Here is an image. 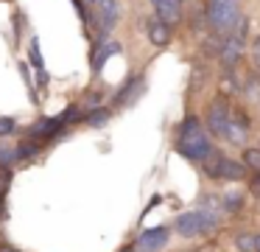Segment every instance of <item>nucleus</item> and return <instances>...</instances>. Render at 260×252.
Listing matches in <instances>:
<instances>
[{
    "instance_id": "9",
    "label": "nucleus",
    "mask_w": 260,
    "mask_h": 252,
    "mask_svg": "<svg viewBox=\"0 0 260 252\" xmlns=\"http://www.w3.org/2000/svg\"><path fill=\"white\" fill-rule=\"evenodd\" d=\"M143 90H146V78H143V76L129 78V81L123 84V90H118V95H115V106H129V104H135V101L143 95Z\"/></svg>"
},
{
    "instance_id": "15",
    "label": "nucleus",
    "mask_w": 260,
    "mask_h": 252,
    "mask_svg": "<svg viewBox=\"0 0 260 252\" xmlns=\"http://www.w3.org/2000/svg\"><path fill=\"white\" fill-rule=\"evenodd\" d=\"M221 205H224V210H241L243 193H241V190H226V193L221 196Z\"/></svg>"
},
{
    "instance_id": "23",
    "label": "nucleus",
    "mask_w": 260,
    "mask_h": 252,
    "mask_svg": "<svg viewBox=\"0 0 260 252\" xmlns=\"http://www.w3.org/2000/svg\"><path fill=\"white\" fill-rule=\"evenodd\" d=\"M120 252H132V246H123V249H120Z\"/></svg>"
},
{
    "instance_id": "11",
    "label": "nucleus",
    "mask_w": 260,
    "mask_h": 252,
    "mask_svg": "<svg viewBox=\"0 0 260 252\" xmlns=\"http://www.w3.org/2000/svg\"><path fill=\"white\" fill-rule=\"evenodd\" d=\"M249 134V121L243 112H232V121H230V129H226V140H232V143L241 146L243 140H246Z\"/></svg>"
},
{
    "instance_id": "2",
    "label": "nucleus",
    "mask_w": 260,
    "mask_h": 252,
    "mask_svg": "<svg viewBox=\"0 0 260 252\" xmlns=\"http://www.w3.org/2000/svg\"><path fill=\"white\" fill-rule=\"evenodd\" d=\"M204 174L213 179H243L246 177V162H235L230 160V157L218 154V151H213V154L207 157V162H204Z\"/></svg>"
},
{
    "instance_id": "19",
    "label": "nucleus",
    "mask_w": 260,
    "mask_h": 252,
    "mask_svg": "<svg viewBox=\"0 0 260 252\" xmlns=\"http://www.w3.org/2000/svg\"><path fill=\"white\" fill-rule=\"evenodd\" d=\"M31 65L37 70H42V50H40V39L37 37H31Z\"/></svg>"
},
{
    "instance_id": "22",
    "label": "nucleus",
    "mask_w": 260,
    "mask_h": 252,
    "mask_svg": "<svg viewBox=\"0 0 260 252\" xmlns=\"http://www.w3.org/2000/svg\"><path fill=\"white\" fill-rule=\"evenodd\" d=\"M0 252H17V249H9V246H3V249H0Z\"/></svg>"
},
{
    "instance_id": "16",
    "label": "nucleus",
    "mask_w": 260,
    "mask_h": 252,
    "mask_svg": "<svg viewBox=\"0 0 260 252\" xmlns=\"http://www.w3.org/2000/svg\"><path fill=\"white\" fill-rule=\"evenodd\" d=\"M235 244L241 252H260V235H241Z\"/></svg>"
},
{
    "instance_id": "12",
    "label": "nucleus",
    "mask_w": 260,
    "mask_h": 252,
    "mask_svg": "<svg viewBox=\"0 0 260 252\" xmlns=\"http://www.w3.org/2000/svg\"><path fill=\"white\" fill-rule=\"evenodd\" d=\"M154 9H157V17L165 22H176L182 14V0H151Z\"/></svg>"
},
{
    "instance_id": "8",
    "label": "nucleus",
    "mask_w": 260,
    "mask_h": 252,
    "mask_svg": "<svg viewBox=\"0 0 260 252\" xmlns=\"http://www.w3.org/2000/svg\"><path fill=\"white\" fill-rule=\"evenodd\" d=\"M176 230H179V235H185V238L204 235V218H202V213H199V210L182 213V216L176 218Z\"/></svg>"
},
{
    "instance_id": "14",
    "label": "nucleus",
    "mask_w": 260,
    "mask_h": 252,
    "mask_svg": "<svg viewBox=\"0 0 260 252\" xmlns=\"http://www.w3.org/2000/svg\"><path fill=\"white\" fill-rule=\"evenodd\" d=\"M148 37H151V42L154 45H168L171 42V22H165V20H154L151 25H148Z\"/></svg>"
},
{
    "instance_id": "17",
    "label": "nucleus",
    "mask_w": 260,
    "mask_h": 252,
    "mask_svg": "<svg viewBox=\"0 0 260 252\" xmlns=\"http://www.w3.org/2000/svg\"><path fill=\"white\" fill-rule=\"evenodd\" d=\"M37 151H40V143H37V137H34V140H25V143L17 146V157H20V160H25V157H34Z\"/></svg>"
},
{
    "instance_id": "4",
    "label": "nucleus",
    "mask_w": 260,
    "mask_h": 252,
    "mask_svg": "<svg viewBox=\"0 0 260 252\" xmlns=\"http://www.w3.org/2000/svg\"><path fill=\"white\" fill-rule=\"evenodd\" d=\"M230 121H232V109L226 106V101L224 98L213 101L210 109H207V129H210V134H215V137H226Z\"/></svg>"
},
{
    "instance_id": "21",
    "label": "nucleus",
    "mask_w": 260,
    "mask_h": 252,
    "mask_svg": "<svg viewBox=\"0 0 260 252\" xmlns=\"http://www.w3.org/2000/svg\"><path fill=\"white\" fill-rule=\"evenodd\" d=\"M14 132V118H0V137Z\"/></svg>"
},
{
    "instance_id": "24",
    "label": "nucleus",
    "mask_w": 260,
    "mask_h": 252,
    "mask_svg": "<svg viewBox=\"0 0 260 252\" xmlns=\"http://www.w3.org/2000/svg\"><path fill=\"white\" fill-rule=\"evenodd\" d=\"M257 48H260V39H257Z\"/></svg>"
},
{
    "instance_id": "20",
    "label": "nucleus",
    "mask_w": 260,
    "mask_h": 252,
    "mask_svg": "<svg viewBox=\"0 0 260 252\" xmlns=\"http://www.w3.org/2000/svg\"><path fill=\"white\" fill-rule=\"evenodd\" d=\"M109 121V109H101V112H92L90 118H87V123H90V126H101V123H107Z\"/></svg>"
},
{
    "instance_id": "25",
    "label": "nucleus",
    "mask_w": 260,
    "mask_h": 252,
    "mask_svg": "<svg viewBox=\"0 0 260 252\" xmlns=\"http://www.w3.org/2000/svg\"><path fill=\"white\" fill-rule=\"evenodd\" d=\"M90 3H95V0H90Z\"/></svg>"
},
{
    "instance_id": "6",
    "label": "nucleus",
    "mask_w": 260,
    "mask_h": 252,
    "mask_svg": "<svg viewBox=\"0 0 260 252\" xmlns=\"http://www.w3.org/2000/svg\"><path fill=\"white\" fill-rule=\"evenodd\" d=\"M168 246V227H151L143 230L137 238V249L140 252H159Z\"/></svg>"
},
{
    "instance_id": "13",
    "label": "nucleus",
    "mask_w": 260,
    "mask_h": 252,
    "mask_svg": "<svg viewBox=\"0 0 260 252\" xmlns=\"http://www.w3.org/2000/svg\"><path fill=\"white\" fill-rule=\"evenodd\" d=\"M241 53H243V37H241V34H232V37L224 42V50H221V62L230 67V65H235V62L241 59Z\"/></svg>"
},
{
    "instance_id": "7",
    "label": "nucleus",
    "mask_w": 260,
    "mask_h": 252,
    "mask_svg": "<svg viewBox=\"0 0 260 252\" xmlns=\"http://www.w3.org/2000/svg\"><path fill=\"white\" fill-rule=\"evenodd\" d=\"M64 126H68V121H64L62 115L59 118H42V121H37L34 126H31V137L51 140V137H56V134H62Z\"/></svg>"
},
{
    "instance_id": "5",
    "label": "nucleus",
    "mask_w": 260,
    "mask_h": 252,
    "mask_svg": "<svg viewBox=\"0 0 260 252\" xmlns=\"http://www.w3.org/2000/svg\"><path fill=\"white\" fill-rule=\"evenodd\" d=\"M118 17H120L118 0H95V20H98V34L101 37H107L112 31Z\"/></svg>"
},
{
    "instance_id": "3",
    "label": "nucleus",
    "mask_w": 260,
    "mask_h": 252,
    "mask_svg": "<svg viewBox=\"0 0 260 252\" xmlns=\"http://www.w3.org/2000/svg\"><path fill=\"white\" fill-rule=\"evenodd\" d=\"M238 20V0H210L207 22L213 31H230Z\"/></svg>"
},
{
    "instance_id": "1",
    "label": "nucleus",
    "mask_w": 260,
    "mask_h": 252,
    "mask_svg": "<svg viewBox=\"0 0 260 252\" xmlns=\"http://www.w3.org/2000/svg\"><path fill=\"white\" fill-rule=\"evenodd\" d=\"M176 151L182 157L193 162H202L213 154V146H210V137L204 134L202 123H199L196 115H187L179 126V137H176Z\"/></svg>"
},
{
    "instance_id": "18",
    "label": "nucleus",
    "mask_w": 260,
    "mask_h": 252,
    "mask_svg": "<svg viewBox=\"0 0 260 252\" xmlns=\"http://www.w3.org/2000/svg\"><path fill=\"white\" fill-rule=\"evenodd\" d=\"M243 162L254 171H260V149H246L243 151Z\"/></svg>"
},
{
    "instance_id": "10",
    "label": "nucleus",
    "mask_w": 260,
    "mask_h": 252,
    "mask_svg": "<svg viewBox=\"0 0 260 252\" xmlns=\"http://www.w3.org/2000/svg\"><path fill=\"white\" fill-rule=\"evenodd\" d=\"M120 42H112V39H98V48H95V53H92V70L95 73H101L104 70V65H107V59L109 56H115V53H120Z\"/></svg>"
}]
</instances>
